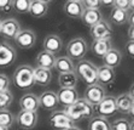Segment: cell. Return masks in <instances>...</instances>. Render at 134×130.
<instances>
[{"label": "cell", "instance_id": "6da1fadb", "mask_svg": "<svg viewBox=\"0 0 134 130\" xmlns=\"http://www.w3.org/2000/svg\"><path fill=\"white\" fill-rule=\"evenodd\" d=\"M63 111L65 112L66 116L74 123H76V122H81L85 121V119H91L93 117L94 107L91 105L90 102L86 101L83 97H80L76 102L65 107Z\"/></svg>", "mask_w": 134, "mask_h": 130}, {"label": "cell", "instance_id": "7a4b0ae2", "mask_svg": "<svg viewBox=\"0 0 134 130\" xmlns=\"http://www.w3.org/2000/svg\"><path fill=\"white\" fill-rule=\"evenodd\" d=\"M97 72L98 67L88 60H81L75 64V73L79 79H81L83 83L88 85H93L98 83L97 79Z\"/></svg>", "mask_w": 134, "mask_h": 130}, {"label": "cell", "instance_id": "3957f363", "mask_svg": "<svg viewBox=\"0 0 134 130\" xmlns=\"http://www.w3.org/2000/svg\"><path fill=\"white\" fill-rule=\"evenodd\" d=\"M12 82L19 89H30L34 85V68L29 64H21L15 69Z\"/></svg>", "mask_w": 134, "mask_h": 130}, {"label": "cell", "instance_id": "277c9868", "mask_svg": "<svg viewBox=\"0 0 134 130\" xmlns=\"http://www.w3.org/2000/svg\"><path fill=\"white\" fill-rule=\"evenodd\" d=\"M88 49L90 46H88L87 41L81 37H76L71 39L66 45V56L72 61H81L87 55Z\"/></svg>", "mask_w": 134, "mask_h": 130}, {"label": "cell", "instance_id": "5b68a950", "mask_svg": "<svg viewBox=\"0 0 134 130\" xmlns=\"http://www.w3.org/2000/svg\"><path fill=\"white\" fill-rule=\"evenodd\" d=\"M94 111L98 116L104 118L112 117L117 113V106H116V97L112 95H106L98 105L94 106Z\"/></svg>", "mask_w": 134, "mask_h": 130}, {"label": "cell", "instance_id": "8992f818", "mask_svg": "<svg viewBox=\"0 0 134 130\" xmlns=\"http://www.w3.org/2000/svg\"><path fill=\"white\" fill-rule=\"evenodd\" d=\"M106 95H108V94H106L105 88H104L103 85H100L99 83H96L93 85H88L87 88H86L83 98L87 102H90L91 105L94 107V106L98 105Z\"/></svg>", "mask_w": 134, "mask_h": 130}, {"label": "cell", "instance_id": "52a82bcc", "mask_svg": "<svg viewBox=\"0 0 134 130\" xmlns=\"http://www.w3.org/2000/svg\"><path fill=\"white\" fill-rule=\"evenodd\" d=\"M39 122L37 112L30 111H19L16 116V123L21 129L23 130H31L36 127Z\"/></svg>", "mask_w": 134, "mask_h": 130}, {"label": "cell", "instance_id": "ba28073f", "mask_svg": "<svg viewBox=\"0 0 134 130\" xmlns=\"http://www.w3.org/2000/svg\"><path fill=\"white\" fill-rule=\"evenodd\" d=\"M90 34L93 38V40H98V39H111V34H112L111 23L103 18L97 24L91 27Z\"/></svg>", "mask_w": 134, "mask_h": 130}, {"label": "cell", "instance_id": "9c48e42d", "mask_svg": "<svg viewBox=\"0 0 134 130\" xmlns=\"http://www.w3.org/2000/svg\"><path fill=\"white\" fill-rule=\"evenodd\" d=\"M13 40L19 49L28 50V49L33 48L36 43V34L31 29H21Z\"/></svg>", "mask_w": 134, "mask_h": 130}, {"label": "cell", "instance_id": "30bf717a", "mask_svg": "<svg viewBox=\"0 0 134 130\" xmlns=\"http://www.w3.org/2000/svg\"><path fill=\"white\" fill-rule=\"evenodd\" d=\"M48 121H50L51 127L57 130H65L75 125V123L66 116L64 111H53L48 118Z\"/></svg>", "mask_w": 134, "mask_h": 130}, {"label": "cell", "instance_id": "8fae6325", "mask_svg": "<svg viewBox=\"0 0 134 130\" xmlns=\"http://www.w3.org/2000/svg\"><path fill=\"white\" fill-rule=\"evenodd\" d=\"M17 58V51L6 41L0 43V67H9Z\"/></svg>", "mask_w": 134, "mask_h": 130}, {"label": "cell", "instance_id": "7c38bea8", "mask_svg": "<svg viewBox=\"0 0 134 130\" xmlns=\"http://www.w3.org/2000/svg\"><path fill=\"white\" fill-rule=\"evenodd\" d=\"M21 24L16 18L10 17L1 21V28H0V34L6 39H15L16 35L21 31Z\"/></svg>", "mask_w": 134, "mask_h": 130}, {"label": "cell", "instance_id": "4fadbf2b", "mask_svg": "<svg viewBox=\"0 0 134 130\" xmlns=\"http://www.w3.org/2000/svg\"><path fill=\"white\" fill-rule=\"evenodd\" d=\"M39 103H40V107L44 108L45 111H50V112L56 111V108L59 105L58 97H57V92L52 91V90L44 91L39 96Z\"/></svg>", "mask_w": 134, "mask_h": 130}, {"label": "cell", "instance_id": "5bb4252c", "mask_svg": "<svg viewBox=\"0 0 134 130\" xmlns=\"http://www.w3.org/2000/svg\"><path fill=\"white\" fill-rule=\"evenodd\" d=\"M57 97L60 105L68 107L77 101L80 98V95L76 88H60L59 91H57Z\"/></svg>", "mask_w": 134, "mask_h": 130}, {"label": "cell", "instance_id": "9a60e30c", "mask_svg": "<svg viewBox=\"0 0 134 130\" xmlns=\"http://www.w3.org/2000/svg\"><path fill=\"white\" fill-rule=\"evenodd\" d=\"M42 46H44L45 51H48L51 54L56 55V54H58V52H60V50H62L63 40L58 34L51 33V34H47L46 37H45Z\"/></svg>", "mask_w": 134, "mask_h": 130}, {"label": "cell", "instance_id": "2e32d148", "mask_svg": "<svg viewBox=\"0 0 134 130\" xmlns=\"http://www.w3.org/2000/svg\"><path fill=\"white\" fill-rule=\"evenodd\" d=\"M19 107H21V111L37 112V109L40 108L39 96L33 94V92L24 94L22 97L19 98Z\"/></svg>", "mask_w": 134, "mask_h": 130}, {"label": "cell", "instance_id": "e0dca14e", "mask_svg": "<svg viewBox=\"0 0 134 130\" xmlns=\"http://www.w3.org/2000/svg\"><path fill=\"white\" fill-rule=\"evenodd\" d=\"M63 11H64V13H65L68 17H70V18L80 19L85 11V7L81 1L66 0L65 4H64V6H63Z\"/></svg>", "mask_w": 134, "mask_h": 130}, {"label": "cell", "instance_id": "ac0fdd59", "mask_svg": "<svg viewBox=\"0 0 134 130\" xmlns=\"http://www.w3.org/2000/svg\"><path fill=\"white\" fill-rule=\"evenodd\" d=\"M56 55L51 54L48 51H40L36 56V67H40V68H45V69H50L52 71L54 68V63H56Z\"/></svg>", "mask_w": 134, "mask_h": 130}, {"label": "cell", "instance_id": "d6986e66", "mask_svg": "<svg viewBox=\"0 0 134 130\" xmlns=\"http://www.w3.org/2000/svg\"><path fill=\"white\" fill-rule=\"evenodd\" d=\"M97 79L98 83L100 85H109L112 84L116 79V73L114 68H110V67L106 66H100L98 67V72H97Z\"/></svg>", "mask_w": 134, "mask_h": 130}, {"label": "cell", "instance_id": "ffe728a7", "mask_svg": "<svg viewBox=\"0 0 134 130\" xmlns=\"http://www.w3.org/2000/svg\"><path fill=\"white\" fill-rule=\"evenodd\" d=\"M112 48L111 39H98V40H93L90 46V50L92 51V54L94 56L103 57L104 55Z\"/></svg>", "mask_w": 134, "mask_h": 130}, {"label": "cell", "instance_id": "44dd1931", "mask_svg": "<svg viewBox=\"0 0 134 130\" xmlns=\"http://www.w3.org/2000/svg\"><path fill=\"white\" fill-rule=\"evenodd\" d=\"M80 19L82 21V23L85 26L91 28V27H93L94 24H97L99 21L103 19V15H102L99 9H85Z\"/></svg>", "mask_w": 134, "mask_h": 130}, {"label": "cell", "instance_id": "7402d4cb", "mask_svg": "<svg viewBox=\"0 0 134 130\" xmlns=\"http://www.w3.org/2000/svg\"><path fill=\"white\" fill-rule=\"evenodd\" d=\"M121 61H122V52L119 50V49H115V48H111L103 56V64L104 66L114 68V69L121 64Z\"/></svg>", "mask_w": 134, "mask_h": 130}, {"label": "cell", "instance_id": "603a6c76", "mask_svg": "<svg viewBox=\"0 0 134 130\" xmlns=\"http://www.w3.org/2000/svg\"><path fill=\"white\" fill-rule=\"evenodd\" d=\"M52 82V72L40 67L34 68V84L39 86H47Z\"/></svg>", "mask_w": 134, "mask_h": 130}, {"label": "cell", "instance_id": "cb8c5ba5", "mask_svg": "<svg viewBox=\"0 0 134 130\" xmlns=\"http://www.w3.org/2000/svg\"><path fill=\"white\" fill-rule=\"evenodd\" d=\"M133 98L129 96L128 92H122L116 97V106H117V112H121L123 114H128L133 105Z\"/></svg>", "mask_w": 134, "mask_h": 130}, {"label": "cell", "instance_id": "d4e9b609", "mask_svg": "<svg viewBox=\"0 0 134 130\" xmlns=\"http://www.w3.org/2000/svg\"><path fill=\"white\" fill-rule=\"evenodd\" d=\"M54 69L58 73H68V72H75V63L68 56H59L56 58Z\"/></svg>", "mask_w": 134, "mask_h": 130}, {"label": "cell", "instance_id": "484cf974", "mask_svg": "<svg viewBox=\"0 0 134 130\" xmlns=\"http://www.w3.org/2000/svg\"><path fill=\"white\" fill-rule=\"evenodd\" d=\"M48 12V5L45 3H41L39 0H30V6H29V13L35 18L45 17Z\"/></svg>", "mask_w": 134, "mask_h": 130}, {"label": "cell", "instance_id": "4316f807", "mask_svg": "<svg viewBox=\"0 0 134 130\" xmlns=\"http://www.w3.org/2000/svg\"><path fill=\"white\" fill-rule=\"evenodd\" d=\"M77 83H79V78L75 72L59 73V76H58L59 88H76Z\"/></svg>", "mask_w": 134, "mask_h": 130}, {"label": "cell", "instance_id": "83f0119b", "mask_svg": "<svg viewBox=\"0 0 134 130\" xmlns=\"http://www.w3.org/2000/svg\"><path fill=\"white\" fill-rule=\"evenodd\" d=\"M88 130H111V124L108 118L93 116L88 122Z\"/></svg>", "mask_w": 134, "mask_h": 130}, {"label": "cell", "instance_id": "f1b7e54d", "mask_svg": "<svg viewBox=\"0 0 134 130\" xmlns=\"http://www.w3.org/2000/svg\"><path fill=\"white\" fill-rule=\"evenodd\" d=\"M110 22L116 26H125L128 22V11L112 7L110 12Z\"/></svg>", "mask_w": 134, "mask_h": 130}, {"label": "cell", "instance_id": "f546056e", "mask_svg": "<svg viewBox=\"0 0 134 130\" xmlns=\"http://www.w3.org/2000/svg\"><path fill=\"white\" fill-rule=\"evenodd\" d=\"M16 123V117L9 109H0V125L4 128H10Z\"/></svg>", "mask_w": 134, "mask_h": 130}, {"label": "cell", "instance_id": "4dcf8cb0", "mask_svg": "<svg viewBox=\"0 0 134 130\" xmlns=\"http://www.w3.org/2000/svg\"><path fill=\"white\" fill-rule=\"evenodd\" d=\"M13 102V95L10 90L0 92V109H9Z\"/></svg>", "mask_w": 134, "mask_h": 130}, {"label": "cell", "instance_id": "1f68e13d", "mask_svg": "<svg viewBox=\"0 0 134 130\" xmlns=\"http://www.w3.org/2000/svg\"><path fill=\"white\" fill-rule=\"evenodd\" d=\"M30 0H12V9L18 13H28Z\"/></svg>", "mask_w": 134, "mask_h": 130}, {"label": "cell", "instance_id": "d6a6232c", "mask_svg": "<svg viewBox=\"0 0 134 130\" xmlns=\"http://www.w3.org/2000/svg\"><path fill=\"white\" fill-rule=\"evenodd\" d=\"M111 130H131V121L127 118H116L111 122Z\"/></svg>", "mask_w": 134, "mask_h": 130}, {"label": "cell", "instance_id": "836d02e7", "mask_svg": "<svg viewBox=\"0 0 134 130\" xmlns=\"http://www.w3.org/2000/svg\"><path fill=\"white\" fill-rule=\"evenodd\" d=\"M10 85H11V80H10L9 77L6 74L0 73V92L9 90Z\"/></svg>", "mask_w": 134, "mask_h": 130}, {"label": "cell", "instance_id": "e575fe53", "mask_svg": "<svg viewBox=\"0 0 134 130\" xmlns=\"http://www.w3.org/2000/svg\"><path fill=\"white\" fill-rule=\"evenodd\" d=\"M85 9H99L100 5V0H82L81 1Z\"/></svg>", "mask_w": 134, "mask_h": 130}, {"label": "cell", "instance_id": "d590c367", "mask_svg": "<svg viewBox=\"0 0 134 130\" xmlns=\"http://www.w3.org/2000/svg\"><path fill=\"white\" fill-rule=\"evenodd\" d=\"M112 7L128 11L129 10V0H114V6Z\"/></svg>", "mask_w": 134, "mask_h": 130}, {"label": "cell", "instance_id": "8d00e7d4", "mask_svg": "<svg viewBox=\"0 0 134 130\" xmlns=\"http://www.w3.org/2000/svg\"><path fill=\"white\" fill-rule=\"evenodd\" d=\"M12 10V0H0V11L10 12Z\"/></svg>", "mask_w": 134, "mask_h": 130}, {"label": "cell", "instance_id": "74e56055", "mask_svg": "<svg viewBox=\"0 0 134 130\" xmlns=\"http://www.w3.org/2000/svg\"><path fill=\"white\" fill-rule=\"evenodd\" d=\"M126 52H127L132 58H134V41L133 40H128L126 43Z\"/></svg>", "mask_w": 134, "mask_h": 130}, {"label": "cell", "instance_id": "f35d334b", "mask_svg": "<svg viewBox=\"0 0 134 130\" xmlns=\"http://www.w3.org/2000/svg\"><path fill=\"white\" fill-rule=\"evenodd\" d=\"M128 24L129 27H134V11H131L128 13Z\"/></svg>", "mask_w": 134, "mask_h": 130}, {"label": "cell", "instance_id": "ab89813d", "mask_svg": "<svg viewBox=\"0 0 134 130\" xmlns=\"http://www.w3.org/2000/svg\"><path fill=\"white\" fill-rule=\"evenodd\" d=\"M127 34H128V39L134 41V27H129V28H128Z\"/></svg>", "mask_w": 134, "mask_h": 130}, {"label": "cell", "instance_id": "60d3db41", "mask_svg": "<svg viewBox=\"0 0 134 130\" xmlns=\"http://www.w3.org/2000/svg\"><path fill=\"white\" fill-rule=\"evenodd\" d=\"M100 5H103V6H114V0H100Z\"/></svg>", "mask_w": 134, "mask_h": 130}, {"label": "cell", "instance_id": "b9f144b4", "mask_svg": "<svg viewBox=\"0 0 134 130\" xmlns=\"http://www.w3.org/2000/svg\"><path fill=\"white\" fill-rule=\"evenodd\" d=\"M128 94H129V96L133 98V101H134V83L131 85V88H129V91H128Z\"/></svg>", "mask_w": 134, "mask_h": 130}, {"label": "cell", "instance_id": "7bdbcfd3", "mask_svg": "<svg viewBox=\"0 0 134 130\" xmlns=\"http://www.w3.org/2000/svg\"><path fill=\"white\" fill-rule=\"evenodd\" d=\"M128 114H129V116H131V117L134 119V102H133V105H132L131 111H129V113H128Z\"/></svg>", "mask_w": 134, "mask_h": 130}, {"label": "cell", "instance_id": "ee69618b", "mask_svg": "<svg viewBox=\"0 0 134 130\" xmlns=\"http://www.w3.org/2000/svg\"><path fill=\"white\" fill-rule=\"evenodd\" d=\"M129 10L134 11V0H129Z\"/></svg>", "mask_w": 134, "mask_h": 130}, {"label": "cell", "instance_id": "f6af8a7d", "mask_svg": "<svg viewBox=\"0 0 134 130\" xmlns=\"http://www.w3.org/2000/svg\"><path fill=\"white\" fill-rule=\"evenodd\" d=\"M65 130H82V129H80V128L76 127V125H72V127L68 128V129H65Z\"/></svg>", "mask_w": 134, "mask_h": 130}, {"label": "cell", "instance_id": "bcb514c9", "mask_svg": "<svg viewBox=\"0 0 134 130\" xmlns=\"http://www.w3.org/2000/svg\"><path fill=\"white\" fill-rule=\"evenodd\" d=\"M39 1H41V3H45V4H47V5H48L51 1H53V0H39Z\"/></svg>", "mask_w": 134, "mask_h": 130}, {"label": "cell", "instance_id": "7dc6e473", "mask_svg": "<svg viewBox=\"0 0 134 130\" xmlns=\"http://www.w3.org/2000/svg\"><path fill=\"white\" fill-rule=\"evenodd\" d=\"M131 130H134V119L131 122Z\"/></svg>", "mask_w": 134, "mask_h": 130}, {"label": "cell", "instance_id": "c3c4849f", "mask_svg": "<svg viewBox=\"0 0 134 130\" xmlns=\"http://www.w3.org/2000/svg\"><path fill=\"white\" fill-rule=\"evenodd\" d=\"M0 130H9V129H7V128H4V127H1V125H0Z\"/></svg>", "mask_w": 134, "mask_h": 130}, {"label": "cell", "instance_id": "681fc988", "mask_svg": "<svg viewBox=\"0 0 134 130\" xmlns=\"http://www.w3.org/2000/svg\"><path fill=\"white\" fill-rule=\"evenodd\" d=\"M71 1H82V0H71Z\"/></svg>", "mask_w": 134, "mask_h": 130}, {"label": "cell", "instance_id": "f907efd6", "mask_svg": "<svg viewBox=\"0 0 134 130\" xmlns=\"http://www.w3.org/2000/svg\"><path fill=\"white\" fill-rule=\"evenodd\" d=\"M0 28H1V19H0Z\"/></svg>", "mask_w": 134, "mask_h": 130}]
</instances>
